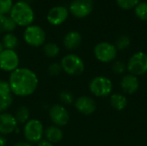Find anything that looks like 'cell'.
Wrapping results in <instances>:
<instances>
[{
  "instance_id": "1",
  "label": "cell",
  "mask_w": 147,
  "mask_h": 146,
  "mask_svg": "<svg viewBox=\"0 0 147 146\" xmlns=\"http://www.w3.org/2000/svg\"><path fill=\"white\" fill-rule=\"evenodd\" d=\"M9 83L12 94L25 97L35 92L39 84V79L32 70L25 67H18L10 73Z\"/></svg>"
},
{
  "instance_id": "2",
  "label": "cell",
  "mask_w": 147,
  "mask_h": 146,
  "mask_svg": "<svg viewBox=\"0 0 147 146\" xmlns=\"http://www.w3.org/2000/svg\"><path fill=\"white\" fill-rule=\"evenodd\" d=\"M10 17L16 25L28 27L33 22L34 14L28 3L20 1L13 5L10 10Z\"/></svg>"
},
{
  "instance_id": "3",
  "label": "cell",
  "mask_w": 147,
  "mask_h": 146,
  "mask_svg": "<svg viewBox=\"0 0 147 146\" xmlns=\"http://www.w3.org/2000/svg\"><path fill=\"white\" fill-rule=\"evenodd\" d=\"M62 70L71 75L78 76L84 71V63L83 59L76 54H67L61 59Z\"/></svg>"
},
{
  "instance_id": "4",
  "label": "cell",
  "mask_w": 147,
  "mask_h": 146,
  "mask_svg": "<svg viewBox=\"0 0 147 146\" xmlns=\"http://www.w3.org/2000/svg\"><path fill=\"white\" fill-rule=\"evenodd\" d=\"M89 88L94 96L98 97H105L111 94L113 90V83L109 78L99 76L94 77L90 81Z\"/></svg>"
},
{
  "instance_id": "5",
  "label": "cell",
  "mask_w": 147,
  "mask_h": 146,
  "mask_svg": "<svg viewBox=\"0 0 147 146\" xmlns=\"http://www.w3.org/2000/svg\"><path fill=\"white\" fill-rule=\"evenodd\" d=\"M44 127L42 123L38 120H29L25 123L23 134L29 143H38L42 139L44 135Z\"/></svg>"
},
{
  "instance_id": "6",
  "label": "cell",
  "mask_w": 147,
  "mask_h": 146,
  "mask_svg": "<svg viewBox=\"0 0 147 146\" xmlns=\"http://www.w3.org/2000/svg\"><path fill=\"white\" fill-rule=\"evenodd\" d=\"M127 70L130 74L134 76H141L147 72V54L143 52L134 53L128 60Z\"/></svg>"
},
{
  "instance_id": "7",
  "label": "cell",
  "mask_w": 147,
  "mask_h": 146,
  "mask_svg": "<svg viewBox=\"0 0 147 146\" xmlns=\"http://www.w3.org/2000/svg\"><path fill=\"white\" fill-rule=\"evenodd\" d=\"M24 40L32 46H40L44 44L46 34L42 28L37 25H29L26 28L23 34Z\"/></svg>"
},
{
  "instance_id": "8",
  "label": "cell",
  "mask_w": 147,
  "mask_h": 146,
  "mask_svg": "<svg viewBox=\"0 0 147 146\" xmlns=\"http://www.w3.org/2000/svg\"><path fill=\"white\" fill-rule=\"evenodd\" d=\"M94 54L99 61L102 63H109L115 59L117 49L115 46L109 42H100L96 45Z\"/></svg>"
},
{
  "instance_id": "9",
  "label": "cell",
  "mask_w": 147,
  "mask_h": 146,
  "mask_svg": "<svg viewBox=\"0 0 147 146\" xmlns=\"http://www.w3.org/2000/svg\"><path fill=\"white\" fill-rule=\"evenodd\" d=\"M19 57L14 50L4 49L0 54V69L3 71L12 72L18 68Z\"/></svg>"
},
{
  "instance_id": "10",
  "label": "cell",
  "mask_w": 147,
  "mask_h": 146,
  "mask_svg": "<svg viewBox=\"0 0 147 146\" xmlns=\"http://www.w3.org/2000/svg\"><path fill=\"white\" fill-rule=\"evenodd\" d=\"M49 117L54 126H65L70 120V114L67 109L60 104H55L50 108Z\"/></svg>"
},
{
  "instance_id": "11",
  "label": "cell",
  "mask_w": 147,
  "mask_h": 146,
  "mask_svg": "<svg viewBox=\"0 0 147 146\" xmlns=\"http://www.w3.org/2000/svg\"><path fill=\"white\" fill-rule=\"evenodd\" d=\"M93 0H73L70 5L71 13L78 18L88 16L93 11Z\"/></svg>"
},
{
  "instance_id": "12",
  "label": "cell",
  "mask_w": 147,
  "mask_h": 146,
  "mask_svg": "<svg viewBox=\"0 0 147 146\" xmlns=\"http://www.w3.org/2000/svg\"><path fill=\"white\" fill-rule=\"evenodd\" d=\"M17 121L14 115L9 113L0 114V134L8 135L15 132L17 128Z\"/></svg>"
},
{
  "instance_id": "13",
  "label": "cell",
  "mask_w": 147,
  "mask_h": 146,
  "mask_svg": "<svg viewBox=\"0 0 147 146\" xmlns=\"http://www.w3.org/2000/svg\"><path fill=\"white\" fill-rule=\"evenodd\" d=\"M76 109L85 115H90L92 114L96 108V102L90 96H83L78 97L75 102H74Z\"/></svg>"
},
{
  "instance_id": "14",
  "label": "cell",
  "mask_w": 147,
  "mask_h": 146,
  "mask_svg": "<svg viewBox=\"0 0 147 146\" xmlns=\"http://www.w3.org/2000/svg\"><path fill=\"white\" fill-rule=\"evenodd\" d=\"M69 11L64 6H56L52 8L47 16V19L49 23L52 25H60L62 24L68 17Z\"/></svg>"
},
{
  "instance_id": "15",
  "label": "cell",
  "mask_w": 147,
  "mask_h": 146,
  "mask_svg": "<svg viewBox=\"0 0 147 146\" xmlns=\"http://www.w3.org/2000/svg\"><path fill=\"white\" fill-rule=\"evenodd\" d=\"M140 87V82L136 76L132 74L125 75L121 80V89L129 95L135 93Z\"/></svg>"
},
{
  "instance_id": "16",
  "label": "cell",
  "mask_w": 147,
  "mask_h": 146,
  "mask_svg": "<svg viewBox=\"0 0 147 146\" xmlns=\"http://www.w3.org/2000/svg\"><path fill=\"white\" fill-rule=\"evenodd\" d=\"M82 42V35L78 31H71L67 33L64 38V46L67 50L77 49Z\"/></svg>"
},
{
  "instance_id": "17",
  "label": "cell",
  "mask_w": 147,
  "mask_h": 146,
  "mask_svg": "<svg viewBox=\"0 0 147 146\" xmlns=\"http://www.w3.org/2000/svg\"><path fill=\"white\" fill-rule=\"evenodd\" d=\"M44 136L52 144L59 143L63 139V132L57 126H50L44 130Z\"/></svg>"
},
{
  "instance_id": "18",
  "label": "cell",
  "mask_w": 147,
  "mask_h": 146,
  "mask_svg": "<svg viewBox=\"0 0 147 146\" xmlns=\"http://www.w3.org/2000/svg\"><path fill=\"white\" fill-rule=\"evenodd\" d=\"M110 104L113 108H115L117 111H121L125 109L127 106V99L125 96L115 93L111 96L110 97Z\"/></svg>"
},
{
  "instance_id": "19",
  "label": "cell",
  "mask_w": 147,
  "mask_h": 146,
  "mask_svg": "<svg viewBox=\"0 0 147 146\" xmlns=\"http://www.w3.org/2000/svg\"><path fill=\"white\" fill-rule=\"evenodd\" d=\"M16 27V22L9 16L0 14V33L3 32H12Z\"/></svg>"
},
{
  "instance_id": "20",
  "label": "cell",
  "mask_w": 147,
  "mask_h": 146,
  "mask_svg": "<svg viewBox=\"0 0 147 146\" xmlns=\"http://www.w3.org/2000/svg\"><path fill=\"white\" fill-rule=\"evenodd\" d=\"M3 46L4 49L8 50H14L17 44H18V40L16 35H14L11 33H7L4 34L3 37V41H2Z\"/></svg>"
},
{
  "instance_id": "21",
  "label": "cell",
  "mask_w": 147,
  "mask_h": 146,
  "mask_svg": "<svg viewBox=\"0 0 147 146\" xmlns=\"http://www.w3.org/2000/svg\"><path fill=\"white\" fill-rule=\"evenodd\" d=\"M29 116H30L29 109L25 106H22L17 108V110L16 112L15 118H16L17 123H24L25 124L26 122H28L29 120Z\"/></svg>"
},
{
  "instance_id": "22",
  "label": "cell",
  "mask_w": 147,
  "mask_h": 146,
  "mask_svg": "<svg viewBox=\"0 0 147 146\" xmlns=\"http://www.w3.org/2000/svg\"><path fill=\"white\" fill-rule=\"evenodd\" d=\"M43 51L45 55L47 56L48 58H55L59 53V47L55 43L48 42L45 44L43 47Z\"/></svg>"
},
{
  "instance_id": "23",
  "label": "cell",
  "mask_w": 147,
  "mask_h": 146,
  "mask_svg": "<svg viewBox=\"0 0 147 146\" xmlns=\"http://www.w3.org/2000/svg\"><path fill=\"white\" fill-rule=\"evenodd\" d=\"M135 15L142 20L147 21V3L146 2H140L134 8Z\"/></svg>"
},
{
  "instance_id": "24",
  "label": "cell",
  "mask_w": 147,
  "mask_h": 146,
  "mask_svg": "<svg viewBox=\"0 0 147 146\" xmlns=\"http://www.w3.org/2000/svg\"><path fill=\"white\" fill-rule=\"evenodd\" d=\"M13 102V95L0 97V114L5 113Z\"/></svg>"
},
{
  "instance_id": "25",
  "label": "cell",
  "mask_w": 147,
  "mask_h": 146,
  "mask_svg": "<svg viewBox=\"0 0 147 146\" xmlns=\"http://www.w3.org/2000/svg\"><path fill=\"white\" fill-rule=\"evenodd\" d=\"M116 3L123 9H132L140 3V0H116Z\"/></svg>"
},
{
  "instance_id": "26",
  "label": "cell",
  "mask_w": 147,
  "mask_h": 146,
  "mask_svg": "<svg viewBox=\"0 0 147 146\" xmlns=\"http://www.w3.org/2000/svg\"><path fill=\"white\" fill-rule=\"evenodd\" d=\"M130 39L127 35H121L116 40L115 47L117 50H125L130 46Z\"/></svg>"
},
{
  "instance_id": "27",
  "label": "cell",
  "mask_w": 147,
  "mask_h": 146,
  "mask_svg": "<svg viewBox=\"0 0 147 146\" xmlns=\"http://www.w3.org/2000/svg\"><path fill=\"white\" fill-rule=\"evenodd\" d=\"M59 100L65 105H71L74 102V96L70 91L63 90L59 94Z\"/></svg>"
},
{
  "instance_id": "28",
  "label": "cell",
  "mask_w": 147,
  "mask_h": 146,
  "mask_svg": "<svg viewBox=\"0 0 147 146\" xmlns=\"http://www.w3.org/2000/svg\"><path fill=\"white\" fill-rule=\"evenodd\" d=\"M13 7L12 0H0V14L6 15L10 12Z\"/></svg>"
},
{
  "instance_id": "29",
  "label": "cell",
  "mask_w": 147,
  "mask_h": 146,
  "mask_svg": "<svg viewBox=\"0 0 147 146\" xmlns=\"http://www.w3.org/2000/svg\"><path fill=\"white\" fill-rule=\"evenodd\" d=\"M13 95L10 89L9 82L4 80H0V97Z\"/></svg>"
},
{
  "instance_id": "30",
  "label": "cell",
  "mask_w": 147,
  "mask_h": 146,
  "mask_svg": "<svg viewBox=\"0 0 147 146\" xmlns=\"http://www.w3.org/2000/svg\"><path fill=\"white\" fill-rule=\"evenodd\" d=\"M127 69V65L122 61H115L112 65V70L116 74H122Z\"/></svg>"
},
{
  "instance_id": "31",
  "label": "cell",
  "mask_w": 147,
  "mask_h": 146,
  "mask_svg": "<svg viewBox=\"0 0 147 146\" xmlns=\"http://www.w3.org/2000/svg\"><path fill=\"white\" fill-rule=\"evenodd\" d=\"M62 67H61V65L60 64H58V63H53L52 65H49L48 67V73L51 75V76H58L60 74V72L62 71Z\"/></svg>"
},
{
  "instance_id": "32",
  "label": "cell",
  "mask_w": 147,
  "mask_h": 146,
  "mask_svg": "<svg viewBox=\"0 0 147 146\" xmlns=\"http://www.w3.org/2000/svg\"><path fill=\"white\" fill-rule=\"evenodd\" d=\"M38 146H53V144H52L47 139H41L38 142Z\"/></svg>"
},
{
  "instance_id": "33",
  "label": "cell",
  "mask_w": 147,
  "mask_h": 146,
  "mask_svg": "<svg viewBox=\"0 0 147 146\" xmlns=\"http://www.w3.org/2000/svg\"><path fill=\"white\" fill-rule=\"evenodd\" d=\"M14 146H32V145L29 142H18L15 144Z\"/></svg>"
},
{
  "instance_id": "34",
  "label": "cell",
  "mask_w": 147,
  "mask_h": 146,
  "mask_svg": "<svg viewBox=\"0 0 147 146\" xmlns=\"http://www.w3.org/2000/svg\"><path fill=\"white\" fill-rule=\"evenodd\" d=\"M6 143H7V141H6L5 138L0 134V146H6Z\"/></svg>"
},
{
  "instance_id": "35",
  "label": "cell",
  "mask_w": 147,
  "mask_h": 146,
  "mask_svg": "<svg viewBox=\"0 0 147 146\" xmlns=\"http://www.w3.org/2000/svg\"><path fill=\"white\" fill-rule=\"evenodd\" d=\"M3 50H4V48H3V44L0 42V54H1V52H2Z\"/></svg>"
},
{
  "instance_id": "36",
  "label": "cell",
  "mask_w": 147,
  "mask_h": 146,
  "mask_svg": "<svg viewBox=\"0 0 147 146\" xmlns=\"http://www.w3.org/2000/svg\"><path fill=\"white\" fill-rule=\"evenodd\" d=\"M21 1H22V0H21Z\"/></svg>"
}]
</instances>
